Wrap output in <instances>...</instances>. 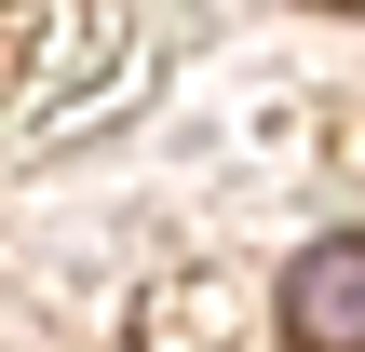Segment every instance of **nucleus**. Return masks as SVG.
Returning a JSON list of instances; mask_svg holds the SVG:
<instances>
[{
  "instance_id": "1",
  "label": "nucleus",
  "mask_w": 365,
  "mask_h": 352,
  "mask_svg": "<svg viewBox=\"0 0 365 352\" xmlns=\"http://www.w3.org/2000/svg\"><path fill=\"white\" fill-rule=\"evenodd\" d=\"M284 339L298 352H365V231L312 244V258L284 271Z\"/></svg>"
}]
</instances>
